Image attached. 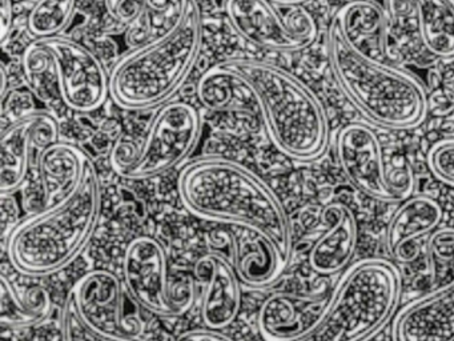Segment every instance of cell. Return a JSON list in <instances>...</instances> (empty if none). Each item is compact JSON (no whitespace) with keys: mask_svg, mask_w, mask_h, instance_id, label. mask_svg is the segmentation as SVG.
<instances>
[{"mask_svg":"<svg viewBox=\"0 0 454 341\" xmlns=\"http://www.w3.org/2000/svg\"><path fill=\"white\" fill-rule=\"evenodd\" d=\"M223 63L251 85L265 130L278 151L300 163L313 162L325 154L328 116L323 103L301 80L275 64L254 59Z\"/></svg>","mask_w":454,"mask_h":341,"instance_id":"277c9868","label":"cell"},{"mask_svg":"<svg viewBox=\"0 0 454 341\" xmlns=\"http://www.w3.org/2000/svg\"><path fill=\"white\" fill-rule=\"evenodd\" d=\"M62 336L66 340H97L79 316L73 296L68 293L62 311Z\"/></svg>","mask_w":454,"mask_h":341,"instance_id":"f546056e","label":"cell"},{"mask_svg":"<svg viewBox=\"0 0 454 341\" xmlns=\"http://www.w3.org/2000/svg\"><path fill=\"white\" fill-rule=\"evenodd\" d=\"M272 2L283 5H301L302 3L308 2V0H272Z\"/></svg>","mask_w":454,"mask_h":341,"instance_id":"d590c367","label":"cell"},{"mask_svg":"<svg viewBox=\"0 0 454 341\" xmlns=\"http://www.w3.org/2000/svg\"><path fill=\"white\" fill-rule=\"evenodd\" d=\"M390 15L414 13L422 44L435 58H454V5L449 0H385Z\"/></svg>","mask_w":454,"mask_h":341,"instance_id":"44dd1931","label":"cell"},{"mask_svg":"<svg viewBox=\"0 0 454 341\" xmlns=\"http://www.w3.org/2000/svg\"><path fill=\"white\" fill-rule=\"evenodd\" d=\"M321 220L325 232L313 244L309 266L316 274L332 276L350 266L357 247L358 226L355 213L342 202L324 207Z\"/></svg>","mask_w":454,"mask_h":341,"instance_id":"ac0fdd59","label":"cell"},{"mask_svg":"<svg viewBox=\"0 0 454 341\" xmlns=\"http://www.w3.org/2000/svg\"><path fill=\"white\" fill-rule=\"evenodd\" d=\"M36 98L38 96L28 87L7 91L2 96V117H9L12 123L31 112H35Z\"/></svg>","mask_w":454,"mask_h":341,"instance_id":"f1b7e54d","label":"cell"},{"mask_svg":"<svg viewBox=\"0 0 454 341\" xmlns=\"http://www.w3.org/2000/svg\"><path fill=\"white\" fill-rule=\"evenodd\" d=\"M51 56L52 74L67 108L82 114L97 111L110 98V75L97 55L68 37H39Z\"/></svg>","mask_w":454,"mask_h":341,"instance_id":"8fae6325","label":"cell"},{"mask_svg":"<svg viewBox=\"0 0 454 341\" xmlns=\"http://www.w3.org/2000/svg\"><path fill=\"white\" fill-rule=\"evenodd\" d=\"M90 157L74 144L57 141L39 152L38 170L43 186V207L73 194L83 178Z\"/></svg>","mask_w":454,"mask_h":341,"instance_id":"7402d4cb","label":"cell"},{"mask_svg":"<svg viewBox=\"0 0 454 341\" xmlns=\"http://www.w3.org/2000/svg\"><path fill=\"white\" fill-rule=\"evenodd\" d=\"M331 295L276 292L262 303L257 316L265 340L292 341L310 338L323 325Z\"/></svg>","mask_w":454,"mask_h":341,"instance_id":"5bb4252c","label":"cell"},{"mask_svg":"<svg viewBox=\"0 0 454 341\" xmlns=\"http://www.w3.org/2000/svg\"><path fill=\"white\" fill-rule=\"evenodd\" d=\"M280 7L272 0H225L224 4L232 28L256 47L294 52L312 45L318 35L315 18L301 5Z\"/></svg>","mask_w":454,"mask_h":341,"instance_id":"30bf717a","label":"cell"},{"mask_svg":"<svg viewBox=\"0 0 454 341\" xmlns=\"http://www.w3.org/2000/svg\"><path fill=\"white\" fill-rule=\"evenodd\" d=\"M180 340H209V341H224L230 340V336L225 335L220 329L214 328H193V329L185 330L180 333Z\"/></svg>","mask_w":454,"mask_h":341,"instance_id":"d6a6232c","label":"cell"},{"mask_svg":"<svg viewBox=\"0 0 454 341\" xmlns=\"http://www.w3.org/2000/svg\"><path fill=\"white\" fill-rule=\"evenodd\" d=\"M392 337L398 341H454V285L425 293L393 317Z\"/></svg>","mask_w":454,"mask_h":341,"instance_id":"2e32d148","label":"cell"},{"mask_svg":"<svg viewBox=\"0 0 454 341\" xmlns=\"http://www.w3.org/2000/svg\"><path fill=\"white\" fill-rule=\"evenodd\" d=\"M233 266L243 284L265 288L278 282L288 264L272 240L254 229L239 226L233 232Z\"/></svg>","mask_w":454,"mask_h":341,"instance_id":"ffe728a7","label":"cell"},{"mask_svg":"<svg viewBox=\"0 0 454 341\" xmlns=\"http://www.w3.org/2000/svg\"><path fill=\"white\" fill-rule=\"evenodd\" d=\"M387 12L374 0H349L340 7L333 21L358 52L392 63Z\"/></svg>","mask_w":454,"mask_h":341,"instance_id":"d6986e66","label":"cell"},{"mask_svg":"<svg viewBox=\"0 0 454 341\" xmlns=\"http://www.w3.org/2000/svg\"><path fill=\"white\" fill-rule=\"evenodd\" d=\"M336 156L345 178L365 196L398 204L411 196L414 175L411 165L387 167L381 141L368 125H344L337 133Z\"/></svg>","mask_w":454,"mask_h":341,"instance_id":"ba28073f","label":"cell"},{"mask_svg":"<svg viewBox=\"0 0 454 341\" xmlns=\"http://www.w3.org/2000/svg\"><path fill=\"white\" fill-rule=\"evenodd\" d=\"M429 292L454 285V228H437L427 242Z\"/></svg>","mask_w":454,"mask_h":341,"instance_id":"484cf974","label":"cell"},{"mask_svg":"<svg viewBox=\"0 0 454 341\" xmlns=\"http://www.w3.org/2000/svg\"><path fill=\"white\" fill-rule=\"evenodd\" d=\"M123 277L131 297L158 316H182L192 306V280L169 282L166 250L153 237H135L127 245Z\"/></svg>","mask_w":454,"mask_h":341,"instance_id":"9c48e42d","label":"cell"},{"mask_svg":"<svg viewBox=\"0 0 454 341\" xmlns=\"http://www.w3.org/2000/svg\"><path fill=\"white\" fill-rule=\"evenodd\" d=\"M76 0H36L28 12V31L39 37L58 36L75 12Z\"/></svg>","mask_w":454,"mask_h":341,"instance_id":"4316f807","label":"cell"},{"mask_svg":"<svg viewBox=\"0 0 454 341\" xmlns=\"http://www.w3.org/2000/svg\"><path fill=\"white\" fill-rule=\"evenodd\" d=\"M177 191L193 216L260 232L272 240L286 264L291 261L288 213L275 191L248 168L220 156L195 160L180 172Z\"/></svg>","mask_w":454,"mask_h":341,"instance_id":"6da1fadb","label":"cell"},{"mask_svg":"<svg viewBox=\"0 0 454 341\" xmlns=\"http://www.w3.org/2000/svg\"><path fill=\"white\" fill-rule=\"evenodd\" d=\"M454 109V103L451 100L450 95L445 91H435L433 95H429V112L434 116H446L450 114Z\"/></svg>","mask_w":454,"mask_h":341,"instance_id":"836d02e7","label":"cell"},{"mask_svg":"<svg viewBox=\"0 0 454 341\" xmlns=\"http://www.w3.org/2000/svg\"><path fill=\"white\" fill-rule=\"evenodd\" d=\"M82 321L97 340H135L145 333V322L124 309L123 287L113 272L94 269L71 289Z\"/></svg>","mask_w":454,"mask_h":341,"instance_id":"7c38bea8","label":"cell"},{"mask_svg":"<svg viewBox=\"0 0 454 341\" xmlns=\"http://www.w3.org/2000/svg\"><path fill=\"white\" fill-rule=\"evenodd\" d=\"M14 24V5L12 0H0V42L6 44Z\"/></svg>","mask_w":454,"mask_h":341,"instance_id":"1f68e13d","label":"cell"},{"mask_svg":"<svg viewBox=\"0 0 454 341\" xmlns=\"http://www.w3.org/2000/svg\"><path fill=\"white\" fill-rule=\"evenodd\" d=\"M52 311L44 288H31L20 295L7 276L0 277V324L4 328H30L43 322Z\"/></svg>","mask_w":454,"mask_h":341,"instance_id":"d4e9b609","label":"cell"},{"mask_svg":"<svg viewBox=\"0 0 454 341\" xmlns=\"http://www.w3.org/2000/svg\"><path fill=\"white\" fill-rule=\"evenodd\" d=\"M102 186L92 160L73 194L18 221L7 234L10 263L27 276H49L70 266L94 236Z\"/></svg>","mask_w":454,"mask_h":341,"instance_id":"7a4b0ae2","label":"cell"},{"mask_svg":"<svg viewBox=\"0 0 454 341\" xmlns=\"http://www.w3.org/2000/svg\"><path fill=\"white\" fill-rule=\"evenodd\" d=\"M191 0H140L139 15L127 31V42L135 47L161 39L184 20Z\"/></svg>","mask_w":454,"mask_h":341,"instance_id":"cb8c5ba5","label":"cell"},{"mask_svg":"<svg viewBox=\"0 0 454 341\" xmlns=\"http://www.w3.org/2000/svg\"><path fill=\"white\" fill-rule=\"evenodd\" d=\"M329 66L341 92L373 124L413 130L429 115L424 83L406 69L363 55L332 20L326 34Z\"/></svg>","mask_w":454,"mask_h":341,"instance_id":"3957f363","label":"cell"},{"mask_svg":"<svg viewBox=\"0 0 454 341\" xmlns=\"http://www.w3.org/2000/svg\"><path fill=\"white\" fill-rule=\"evenodd\" d=\"M201 10L191 0L183 23L161 39L132 48L110 72V98L127 111L164 106L184 84L200 52Z\"/></svg>","mask_w":454,"mask_h":341,"instance_id":"5b68a950","label":"cell"},{"mask_svg":"<svg viewBox=\"0 0 454 341\" xmlns=\"http://www.w3.org/2000/svg\"><path fill=\"white\" fill-rule=\"evenodd\" d=\"M403 292L400 271L387 258L357 261L345 269L331 293L328 313L310 338L365 340L393 319Z\"/></svg>","mask_w":454,"mask_h":341,"instance_id":"8992f818","label":"cell"},{"mask_svg":"<svg viewBox=\"0 0 454 341\" xmlns=\"http://www.w3.org/2000/svg\"><path fill=\"white\" fill-rule=\"evenodd\" d=\"M0 79H2V83H0V85H2L0 87V95L4 96L7 92V71L4 64L0 67Z\"/></svg>","mask_w":454,"mask_h":341,"instance_id":"e575fe53","label":"cell"},{"mask_svg":"<svg viewBox=\"0 0 454 341\" xmlns=\"http://www.w3.org/2000/svg\"><path fill=\"white\" fill-rule=\"evenodd\" d=\"M198 98L209 111L241 114L259 111L251 85L223 61L215 64L199 79Z\"/></svg>","mask_w":454,"mask_h":341,"instance_id":"603a6c76","label":"cell"},{"mask_svg":"<svg viewBox=\"0 0 454 341\" xmlns=\"http://www.w3.org/2000/svg\"><path fill=\"white\" fill-rule=\"evenodd\" d=\"M200 132L201 117L195 107L183 101L166 103L151 120L140 143L124 136L114 143L111 168L129 180L163 175L190 156Z\"/></svg>","mask_w":454,"mask_h":341,"instance_id":"52a82bcc","label":"cell"},{"mask_svg":"<svg viewBox=\"0 0 454 341\" xmlns=\"http://www.w3.org/2000/svg\"><path fill=\"white\" fill-rule=\"evenodd\" d=\"M57 141H59V123L49 112H31L9 123L0 136L2 194L17 191L27 176L34 154Z\"/></svg>","mask_w":454,"mask_h":341,"instance_id":"4fadbf2b","label":"cell"},{"mask_svg":"<svg viewBox=\"0 0 454 341\" xmlns=\"http://www.w3.org/2000/svg\"><path fill=\"white\" fill-rule=\"evenodd\" d=\"M103 2L107 12L121 23H132L142 8L140 0H103Z\"/></svg>","mask_w":454,"mask_h":341,"instance_id":"4dcf8cb0","label":"cell"},{"mask_svg":"<svg viewBox=\"0 0 454 341\" xmlns=\"http://www.w3.org/2000/svg\"><path fill=\"white\" fill-rule=\"evenodd\" d=\"M427 163L438 181L454 186V138L435 141L427 151Z\"/></svg>","mask_w":454,"mask_h":341,"instance_id":"83f0119b","label":"cell"},{"mask_svg":"<svg viewBox=\"0 0 454 341\" xmlns=\"http://www.w3.org/2000/svg\"><path fill=\"white\" fill-rule=\"evenodd\" d=\"M442 218V208L432 197L417 194L401 202L385 234V245L393 260L403 264L416 260L419 240L430 236Z\"/></svg>","mask_w":454,"mask_h":341,"instance_id":"e0dca14e","label":"cell"},{"mask_svg":"<svg viewBox=\"0 0 454 341\" xmlns=\"http://www.w3.org/2000/svg\"><path fill=\"white\" fill-rule=\"evenodd\" d=\"M193 274L204 285L201 316L206 327H230L241 305L240 279L235 266L219 252L204 253L196 260Z\"/></svg>","mask_w":454,"mask_h":341,"instance_id":"9a60e30c","label":"cell"}]
</instances>
